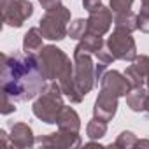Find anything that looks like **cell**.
Masks as SVG:
<instances>
[{
  "label": "cell",
  "instance_id": "1",
  "mask_svg": "<svg viewBox=\"0 0 149 149\" xmlns=\"http://www.w3.org/2000/svg\"><path fill=\"white\" fill-rule=\"evenodd\" d=\"M46 77L39 67L37 54L2 53V91L14 102L35 98L46 86Z\"/></svg>",
  "mask_w": 149,
  "mask_h": 149
},
{
  "label": "cell",
  "instance_id": "2",
  "mask_svg": "<svg viewBox=\"0 0 149 149\" xmlns=\"http://www.w3.org/2000/svg\"><path fill=\"white\" fill-rule=\"evenodd\" d=\"M39 67L47 81H56L61 86L63 95L72 102L79 104L83 102V97L76 91L74 86V63H70V58L56 46H44L37 54Z\"/></svg>",
  "mask_w": 149,
  "mask_h": 149
},
{
  "label": "cell",
  "instance_id": "3",
  "mask_svg": "<svg viewBox=\"0 0 149 149\" xmlns=\"http://www.w3.org/2000/svg\"><path fill=\"white\" fill-rule=\"evenodd\" d=\"M63 107H65V104H63L61 86L56 81H49L44 86V90L37 95L32 111H33V116L39 118L40 121H44L47 125H56V119Z\"/></svg>",
  "mask_w": 149,
  "mask_h": 149
},
{
  "label": "cell",
  "instance_id": "4",
  "mask_svg": "<svg viewBox=\"0 0 149 149\" xmlns=\"http://www.w3.org/2000/svg\"><path fill=\"white\" fill-rule=\"evenodd\" d=\"M95 84V63L91 60V54L81 49H74V86H76V91L84 98L93 90Z\"/></svg>",
  "mask_w": 149,
  "mask_h": 149
},
{
  "label": "cell",
  "instance_id": "5",
  "mask_svg": "<svg viewBox=\"0 0 149 149\" xmlns=\"http://www.w3.org/2000/svg\"><path fill=\"white\" fill-rule=\"evenodd\" d=\"M70 11L65 6H60L53 11H46V14L39 21V28L47 40H63L68 35Z\"/></svg>",
  "mask_w": 149,
  "mask_h": 149
},
{
  "label": "cell",
  "instance_id": "6",
  "mask_svg": "<svg viewBox=\"0 0 149 149\" xmlns=\"http://www.w3.org/2000/svg\"><path fill=\"white\" fill-rule=\"evenodd\" d=\"M105 46L109 47V51L112 53L116 60L133 61L137 58V44H135V39L132 37V32L116 28L111 33V37L107 39Z\"/></svg>",
  "mask_w": 149,
  "mask_h": 149
},
{
  "label": "cell",
  "instance_id": "7",
  "mask_svg": "<svg viewBox=\"0 0 149 149\" xmlns=\"http://www.w3.org/2000/svg\"><path fill=\"white\" fill-rule=\"evenodd\" d=\"M33 14V6L28 0H13V2L2 9V19L7 26L21 28L23 23Z\"/></svg>",
  "mask_w": 149,
  "mask_h": 149
},
{
  "label": "cell",
  "instance_id": "8",
  "mask_svg": "<svg viewBox=\"0 0 149 149\" xmlns=\"http://www.w3.org/2000/svg\"><path fill=\"white\" fill-rule=\"evenodd\" d=\"M37 146L42 147H61V149H72V147H79L83 144L79 132H67V130H58L49 135H42L35 139Z\"/></svg>",
  "mask_w": 149,
  "mask_h": 149
},
{
  "label": "cell",
  "instance_id": "9",
  "mask_svg": "<svg viewBox=\"0 0 149 149\" xmlns=\"http://www.w3.org/2000/svg\"><path fill=\"white\" fill-rule=\"evenodd\" d=\"M111 25H112V11H111V7L98 6L97 9H93L90 13V18H88V33L102 35L104 37L111 30Z\"/></svg>",
  "mask_w": 149,
  "mask_h": 149
},
{
  "label": "cell",
  "instance_id": "10",
  "mask_svg": "<svg viewBox=\"0 0 149 149\" xmlns=\"http://www.w3.org/2000/svg\"><path fill=\"white\" fill-rule=\"evenodd\" d=\"M100 88L116 97H126V93L130 91V83L125 74L118 70H107L100 79Z\"/></svg>",
  "mask_w": 149,
  "mask_h": 149
},
{
  "label": "cell",
  "instance_id": "11",
  "mask_svg": "<svg viewBox=\"0 0 149 149\" xmlns=\"http://www.w3.org/2000/svg\"><path fill=\"white\" fill-rule=\"evenodd\" d=\"M118 98L119 97L100 90V93L95 100V105H93V116L102 121H111L118 112Z\"/></svg>",
  "mask_w": 149,
  "mask_h": 149
},
{
  "label": "cell",
  "instance_id": "12",
  "mask_svg": "<svg viewBox=\"0 0 149 149\" xmlns=\"http://www.w3.org/2000/svg\"><path fill=\"white\" fill-rule=\"evenodd\" d=\"M9 139H11V146L16 147V149H28V147L35 146L33 130L26 123H14V125H11Z\"/></svg>",
  "mask_w": 149,
  "mask_h": 149
},
{
  "label": "cell",
  "instance_id": "13",
  "mask_svg": "<svg viewBox=\"0 0 149 149\" xmlns=\"http://www.w3.org/2000/svg\"><path fill=\"white\" fill-rule=\"evenodd\" d=\"M58 130H67V132H79L81 128V118L72 107H63L58 119H56Z\"/></svg>",
  "mask_w": 149,
  "mask_h": 149
},
{
  "label": "cell",
  "instance_id": "14",
  "mask_svg": "<svg viewBox=\"0 0 149 149\" xmlns=\"http://www.w3.org/2000/svg\"><path fill=\"white\" fill-rule=\"evenodd\" d=\"M147 88L146 86H137V88H130V91L126 93V105L133 111V112H146V100H147Z\"/></svg>",
  "mask_w": 149,
  "mask_h": 149
},
{
  "label": "cell",
  "instance_id": "15",
  "mask_svg": "<svg viewBox=\"0 0 149 149\" xmlns=\"http://www.w3.org/2000/svg\"><path fill=\"white\" fill-rule=\"evenodd\" d=\"M42 39H44V35H42L40 28H30V30L25 33V37H23V51L28 53V54L39 53V51L44 47Z\"/></svg>",
  "mask_w": 149,
  "mask_h": 149
},
{
  "label": "cell",
  "instance_id": "16",
  "mask_svg": "<svg viewBox=\"0 0 149 149\" xmlns=\"http://www.w3.org/2000/svg\"><path fill=\"white\" fill-rule=\"evenodd\" d=\"M105 46V42H104V39H102V35H93V33H86L81 40H79V44L76 46V49H81V51H86V53H90V54H95L98 49H102Z\"/></svg>",
  "mask_w": 149,
  "mask_h": 149
},
{
  "label": "cell",
  "instance_id": "17",
  "mask_svg": "<svg viewBox=\"0 0 149 149\" xmlns=\"http://www.w3.org/2000/svg\"><path fill=\"white\" fill-rule=\"evenodd\" d=\"M114 26H116L118 30H126V32H135V30H139L137 14L132 13V11L116 14V18H114Z\"/></svg>",
  "mask_w": 149,
  "mask_h": 149
},
{
  "label": "cell",
  "instance_id": "18",
  "mask_svg": "<svg viewBox=\"0 0 149 149\" xmlns=\"http://www.w3.org/2000/svg\"><path fill=\"white\" fill-rule=\"evenodd\" d=\"M105 133H107V121H102L93 116V119H90L86 125V135L91 140H100Z\"/></svg>",
  "mask_w": 149,
  "mask_h": 149
},
{
  "label": "cell",
  "instance_id": "19",
  "mask_svg": "<svg viewBox=\"0 0 149 149\" xmlns=\"http://www.w3.org/2000/svg\"><path fill=\"white\" fill-rule=\"evenodd\" d=\"M86 33H88V19L77 18V19H74V21L70 23V26H68V37H70V39L81 40Z\"/></svg>",
  "mask_w": 149,
  "mask_h": 149
},
{
  "label": "cell",
  "instance_id": "20",
  "mask_svg": "<svg viewBox=\"0 0 149 149\" xmlns=\"http://www.w3.org/2000/svg\"><path fill=\"white\" fill-rule=\"evenodd\" d=\"M137 142H139L137 135H135L133 132L125 130V132H121V133L118 135L116 142L111 144V146H112V147H121V149H130V147H137Z\"/></svg>",
  "mask_w": 149,
  "mask_h": 149
},
{
  "label": "cell",
  "instance_id": "21",
  "mask_svg": "<svg viewBox=\"0 0 149 149\" xmlns=\"http://www.w3.org/2000/svg\"><path fill=\"white\" fill-rule=\"evenodd\" d=\"M133 0H111V11L114 14H121V13H128L132 11Z\"/></svg>",
  "mask_w": 149,
  "mask_h": 149
},
{
  "label": "cell",
  "instance_id": "22",
  "mask_svg": "<svg viewBox=\"0 0 149 149\" xmlns=\"http://www.w3.org/2000/svg\"><path fill=\"white\" fill-rule=\"evenodd\" d=\"M14 111H16L14 100H13L7 93L2 91V105H0V112H2L4 116H7V114H11V112H14Z\"/></svg>",
  "mask_w": 149,
  "mask_h": 149
},
{
  "label": "cell",
  "instance_id": "23",
  "mask_svg": "<svg viewBox=\"0 0 149 149\" xmlns=\"http://www.w3.org/2000/svg\"><path fill=\"white\" fill-rule=\"evenodd\" d=\"M95 56H97V61H100V63H105V65H111L116 58L112 56V53L109 51V47L107 46H104L102 49H98L97 53H95Z\"/></svg>",
  "mask_w": 149,
  "mask_h": 149
},
{
  "label": "cell",
  "instance_id": "24",
  "mask_svg": "<svg viewBox=\"0 0 149 149\" xmlns=\"http://www.w3.org/2000/svg\"><path fill=\"white\" fill-rule=\"evenodd\" d=\"M39 4L42 6L44 11H53L61 6V0H39Z\"/></svg>",
  "mask_w": 149,
  "mask_h": 149
},
{
  "label": "cell",
  "instance_id": "25",
  "mask_svg": "<svg viewBox=\"0 0 149 149\" xmlns=\"http://www.w3.org/2000/svg\"><path fill=\"white\" fill-rule=\"evenodd\" d=\"M98 6H102V0H83V7H84L88 13H91V11L97 9Z\"/></svg>",
  "mask_w": 149,
  "mask_h": 149
},
{
  "label": "cell",
  "instance_id": "26",
  "mask_svg": "<svg viewBox=\"0 0 149 149\" xmlns=\"http://www.w3.org/2000/svg\"><path fill=\"white\" fill-rule=\"evenodd\" d=\"M7 132L6 130H0V142H2V147H9L11 146V140H7Z\"/></svg>",
  "mask_w": 149,
  "mask_h": 149
},
{
  "label": "cell",
  "instance_id": "27",
  "mask_svg": "<svg viewBox=\"0 0 149 149\" xmlns=\"http://www.w3.org/2000/svg\"><path fill=\"white\" fill-rule=\"evenodd\" d=\"M137 147H149V140H146V139H140V140L137 142Z\"/></svg>",
  "mask_w": 149,
  "mask_h": 149
},
{
  "label": "cell",
  "instance_id": "28",
  "mask_svg": "<svg viewBox=\"0 0 149 149\" xmlns=\"http://www.w3.org/2000/svg\"><path fill=\"white\" fill-rule=\"evenodd\" d=\"M146 88L149 91V63H147V68H146Z\"/></svg>",
  "mask_w": 149,
  "mask_h": 149
},
{
  "label": "cell",
  "instance_id": "29",
  "mask_svg": "<svg viewBox=\"0 0 149 149\" xmlns=\"http://www.w3.org/2000/svg\"><path fill=\"white\" fill-rule=\"evenodd\" d=\"M140 2H142L140 9H144V11H149V0H140Z\"/></svg>",
  "mask_w": 149,
  "mask_h": 149
},
{
  "label": "cell",
  "instance_id": "30",
  "mask_svg": "<svg viewBox=\"0 0 149 149\" xmlns=\"http://www.w3.org/2000/svg\"><path fill=\"white\" fill-rule=\"evenodd\" d=\"M11 2H13V0H0V7L4 9V7H7V6H9Z\"/></svg>",
  "mask_w": 149,
  "mask_h": 149
}]
</instances>
